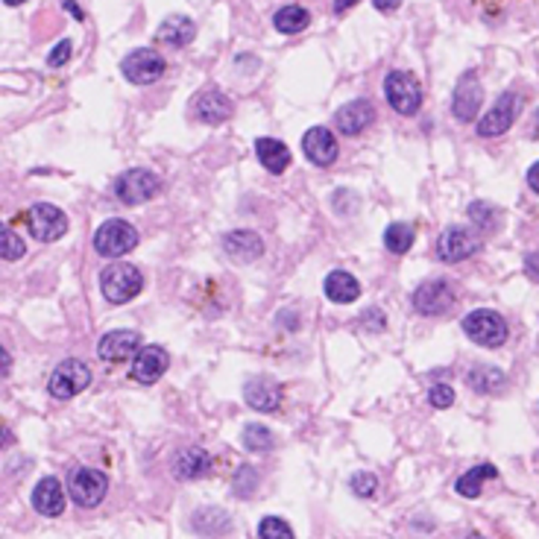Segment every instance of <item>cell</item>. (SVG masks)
Masks as SVG:
<instances>
[{
  "mask_svg": "<svg viewBox=\"0 0 539 539\" xmlns=\"http://www.w3.org/2000/svg\"><path fill=\"white\" fill-rule=\"evenodd\" d=\"M258 536L261 539H294V531H291V524H287L284 519L267 516V519H261V524H258Z\"/></svg>",
  "mask_w": 539,
  "mask_h": 539,
  "instance_id": "34",
  "label": "cell"
},
{
  "mask_svg": "<svg viewBox=\"0 0 539 539\" xmlns=\"http://www.w3.org/2000/svg\"><path fill=\"white\" fill-rule=\"evenodd\" d=\"M141 349V334L138 332H129V328H117V332H109L100 337L97 344V354L100 361L106 364H126L133 361Z\"/></svg>",
  "mask_w": 539,
  "mask_h": 539,
  "instance_id": "14",
  "label": "cell"
},
{
  "mask_svg": "<svg viewBox=\"0 0 539 539\" xmlns=\"http://www.w3.org/2000/svg\"><path fill=\"white\" fill-rule=\"evenodd\" d=\"M62 6H65V9H68V12H71V15L76 18V21H83V18H85V12H83L80 6H76V4H74V0H65V4H62Z\"/></svg>",
  "mask_w": 539,
  "mask_h": 539,
  "instance_id": "44",
  "label": "cell"
},
{
  "mask_svg": "<svg viewBox=\"0 0 539 539\" xmlns=\"http://www.w3.org/2000/svg\"><path fill=\"white\" fill-rule=\"evenodd\" d=\"M135 246H138V229L121 217L106 220L95 232V249L103 258H124L126 253H133Z\"/></svg>",
  "mask_w": 539,
  "mask_h": 539,
  "instance_id": "3",
  "label": "cell"
},
{
  "mask_svg": "<svg viewBox=\"0 0 539 539\" xmlns=\"http://www.w3.org/2000/svg\"><path fill=\"white\" fill-rule=\"evenodd\" d=\"M170 366V354L162 346H141L138 354L133 358V378L138 384H155Z\"/></svg>",
  "mask_w": 539,
  "mask_h": 539,
  "instance_id": "16",
  "label": "cell"
},
{
  "mask_svg": "<svg viewBox=\"0 0 539 539\" xmlns=\"http://www.w3.org/2000/svg\"><path fill=\"white\" fill-rule=\"evenodd\" d=\"M12 440H15V437H12V431H9L4 423H0V449H6V445H12Z\"/></svg>",
  "mask_w": 539,
  "mask_h": 539,
  "instance_id": "45",
  "label": "cell"
},
{
  "mask_svg": "<svg viewBox=\"0 0 539 539\" xmlns=\"http://www.w3.org/2000/svg\"><path fill=\"white\" fill-rule=\"evenodd\" d=\"M68 490H71V498L76 507H97L109 493V478H106V472L83 466L71 475Z\"/></svg>",
  "mask_w": 539,
  "mask_h": 539,
  "instance_id": "8",
  "label": "cell"
},
{
  "mask_svg": "<svg viewBox=\"0 0 539 539\" xmlns=\"http://www.w3.org/2000/svg\"><path fill=\"white\" fill-rule=\"evenodd\" d=\"M33 507L47 519H56L65 513V490L59 478H42L33 490Z\"/></svg>",
  "mask_w": 539,
  "mask_h": 539,
  "instance_id": "21",
  "label": "cell"
},
{
  "mask_svg": "<svg viewBox=\"0 0 539 539\" xmlns=\"http://www.w3.org/2000/svg\"><path fill=\"white\" fill-rule=\"evenodd\" d=\"M454 305V291L449 282L443 279H431L423 282L414 291V308L423 314V317H440Z\"/></svg>",
  "mask_w": 539,
  "mask_h": 539,
  "instance_id": "12",
  "label": "cell"
},
{
  "mask_svg": "<svg viewBox=\"0 0 539 539\" xmlns=\"http://www.w3.org/2000/svg\"><path fill=\"white\" fill-rule=\"evenodd\" d=\"M244 399H246L249 407H253V411L273 414V411H279V407H282V387L275 384L273 378H267V375H255V378L246 381Z\"/></svg>",
  "mask_w": 539,
  "mask_h": 539,
  "instance_id": "17",
  "label": "cell"
},
{
  "mask_svg": "<svg viewBox=\"0 0 539 539\" xmlns=\"http://www.w3.org/2000/svg\"><path fill=\"white\" fill-rule=\"evenodd\" d=\"M414 241H416V229L411 223H390L384 232V246L393 255H404L414 246Z\"/></svg>",
  "mask_w": 539,
  "mask_h": 539,
  "instance_id": "28",
  "label": "cell"
},
{
  "mask_svg": "<svg viewBox=\"0 0 539 539\" xmlns=\"http://www.w3.org/2000/svg\"><path fill=\"white\" fill-rule=\"evenodd\" d=\"M384 97L390 103L393 112H399L402 117H411L423 106V88L419 80L407 71H390L384 80Z\"/></svg>",
  "mask_w": 539,
  "mask_h": 539,
  "instance_id": "4",
  "label": "cell"
},
{
  "mask_svg": "<svg viewBox=\"0 0 539 539\" xmlns=\"http://www.w3.org/2000/svg\"><path fill=\"white\" fill-rule=\"evenodd\" d=\"M323 291H325L328 302H334V305H352V302L361 296V284H358V279H354L352 273L332 270L325 275Z\"/></svg>",
  "mask_w": 539,
  "mask_h": 539,
  "instance_id": "22",
  "label": "cell"
},
{
  "mask_svg": "<svg viewBox=\"0 0 539 539\" xmlns=\"http://www.w3.org/2000/svg\"><path fill=\"white\" fill-rule=\"evenodd\" d=\"M354 4H361V0H334V12H337V15H344V12L352 9Z\"/></svg>",
  "mask_w": 539,
  "mask_h": 539,
  "instance_id": "46",
  "label": "cell"
},
{
  "mask_svg": "<svg viewBox=\"0 0 539 539\" xmlns=\"http://www.w3.org/2000/svg\"><path fill=\"white\" fill-rule=\"evenodd\" d=\"M469 387L478 390V393H498L504 387V373L495 370V366H475V370L469 373Z\"/></svg>",
  "mask_w": 539,
  "mask_h": 539,
  "instance_id": "29",
  "label": "cell"
},
{
  "mask_svg": "<svg viewBox=\"0 0 539 539\" xmlns=\"http://www.w3.org/2000/svg\"><path fill=\"white\" fill-rule=\"evenodd\" d=\"M493 478H498V469L493 464H478V466H472L466 475L457 478L454 490L464 498H478L484 490V481H493Z\"/></svg>",
  "mask_w": 539,
  "mask_h": 539,
  "instance_id": "26",
  "label": "cell"
},
{
  "mask_svg": "<svg viewBox=\"0 0 539 539\" xmlns=\"http://www.w3.org/2000/svg\"><path fill=\"white\" fill-rule=\"evenodd\" d=\"M159 194V176L147 167H133L115 179V196L124 205H141Z\"/></svg>",
  "mask_w": 539,
  "mask_h": 539,
  "instance_id": "6",
  "label": "cell"
},
{
  "mask_svg": "<svg viewBox=\"0 0 539 539\" xmlns=\"http://www.w3.org/2000/svg\"><path fill=\"white\" fill-rule=\"evenodd\" d=\"M364 328H370V332H384V311L381 308H370V311H364Z\"/></svg>",
  "mask_w": 539,
  "mask_h": 539,
  "instance_id": "39",
  "label": "cell"
},
{
  "mask_svg": "<svg viewBox=\"0 0 539 539\" xmlns=\"http://www.w3.org/2000/svg\"><path fill=\"white\" fill-rule=\"evenodd\" d=\"M302 153L308 155L311 165L317 167H332L340 155V147H337V138L334 133H328L325 126H311L305 138H302Z\"/></svg>",
  "mask_w": 539,
  "mask_h": 539,
  "instance_id": "15",
  "label": "cell"
},
{
  "mask_svg": "<svg viewBox=\"0 0 539 539\" xmlns=\"http://www.w3.org/2000/svg\"><path fill=\"white\" fill-rule=\"evenodd\" d=\"M464 332L472 344L498 349L507 340V320L493 308H478L464 317Z\"/></svg>",
  "mask_w": 539,
  "mask_h": 539,
  "instance_id": "2",
  "label": "cell"
},
{
  "mask_svg": "<svg viewBox=\"0 0 539 539\" xmlns=\"http://www.w3.org/2000/svg\"><path fill=\"white\" fill-rule=\"evenodd\" d=\"M469 217L478 223V226H493V217H495V208L486 205V203H472L469 205Z\"/></svg>",
  "mask_w": 539,
  "mask_h": 539,
  "instance_id": "38",
  "label": "cell"
},
{
  "mask_svg": "<svg viewBox=\"0 0 539 539\" xmlns=\"http://www.w3.org/2000/svg\"><path fill=\"white\" fill-rule=\"evenodd\" d=\"M229 115H232V100L223 95V91L208 88V91H203V95H196V100H194L196 121H203L208 126H217V124L226 121Z\"/></svg>",
  "mask_w": 539,
  "mask_h": 539,
  "instance_id": "19",
  "label": "cell"
},
{
  "mask_svg": "<svg viewBox=\"0 0 539 539\" xmlns=\"http://www.w3.org/2000/svg\"><path fill=\"white\" fill-rule=\"evenodd\" d=\"M155 35H159V42L170 47H188L196 38V24L188 15H170L162 21V27Z\"/></svg>",
  "mask_w": 539,
  "mask_h": 539,
  "instance_id": "24",
  "label": "cell"
},
{
  "mask_svg": "<svg viewBox=\"0 0 539 539\" xmlns=\"http://www.w3.org/2000/svg\"><path fill=\"white\" fill-rule=\"evenodd\" d=\"M208 472H212V457H208V452L196 449V445L182 452L174 464V475L182 481H196V478L208 475Z\"/></svg>",
  "mask_w": 539,
  "mask_h": 539,
  "instance_id": "25",
  "label": "cell"
},
{
  "mask_svg": "<svg viewBox=\"0 0 539 539\" xmlns=\"http://www.w3.org/2000/svg\"><path fill=\"white\" fill-rule=\"evenodd\" d=\"M519 106H522L519 95H513V91L502 95V97L495 100V106L478 121V135L481 138H498V135H504L507 129L513 126V121H516Z\"/></svg>",
  "mask_w": 539,
  "mask_h": 539,
  "instance_id": "11",
  "label": "cell"
},
{
  "mask_svg": "<svg viewBox=\"0 0 539 539\" xmlns=\"http://www.w3.org/2000/svg\"><path fill=\"white\" fill-rule=\"evenodd\" d=\"M481 249V238L469 226H449L437 238V258L445 265H457V261L472 258Z\"/></svg>",
  "mask_w": 539,
  "mask_h": 539,
  "instance_id": "10",
  "label": "cell"
},
{
  "mask_svg": "<svg viewBox=\"0 0 539 539\" xmlns=\"http://www.w3.org/2000/svg\"><path fill=\"white\" fill-rule=\"evenodd\" d=\"M308 24H311V12L305 6H296V4L282 6L273 15V27L279 33H284V35H296L302 30H308Z\"/></svg>",
  "mask_w": 539,
  "mask_h": 539,
  "instance_id": "27",
  "label": "cell"
},
{
  "mask_svg": "<svg viewBox=\"0 0 539 539\" xmlns=\"http://www.w3.org/2000/svg\"><path fill=\"white\" fill-rule=\"evenodd\" d=\"M6 6H18V4H24V0H4Z\"/></svg>",
  "mask_w": 539,
  "mask_h": 539,
  "instance_id": "47",
  "label": "cell"
},
{
  "mask_svg": "<svg viewBox=\"0 0 539 539\" xmlns=\"http://www.w3.org/2000/svg\"><path fill=\"white\" fill-rule=\"evenodd\" d=\"M349 490L358 498H373L375 490H378V478L373 475V472H354V475L349 478Z\"/></svg>",
  "mask_w": 539,
  "mask_h": 539,
  "instance_id": "35",
  "label": "cell"
},
{
  "mask_svg": "<svg viewBox=\"0 0 539 539\" xmlns=\"http://www.w3.org/2000/svg\"><path fill=\"white\" fill-rule=\"evenodd\" d=\"M244 445L249 452H255V454H265L273 449V431L267 425H261V423H253V425H246L244 428Z\"/></svg>",
  "mask_w": 539,
  "mask_h": 539,
  "instance_id": "32",
  "label": "cell"
},
{
  "mask_svg": "<svg viewBox=\"0 0 539 539\" xmlns=\"http://www.w3.org/2000/svg\"><path fill=\"white\" fill-rule=\"evenodd\" d=\"M9 373H12V354L4 346H0V381H4Z\"/></svg>",
  "mask_w": 539,
  "mask_h": 539,
  "instance_id": "41",
  "label": "cell"
},
{
  "mask_svg": "<svg viewBox=\"0 0 539 539\" xmlns=\"http://www.w3.org/2000/svg\"><path fill=\"white\" fill-rule=\"evenodd\" d=\"M528 185H531L534 194H539V162L528 170Z\"/></svg>",
  "mask_w": 539,
  "mask_h": 539,
  "instance_id": "43",
  "label": "cell"
},
{
  "mask_svg": "<svg viewBox=\"0 0 539 539\" xmlns=\"http://www.w3.org/2000/svg\"><path fill=\"white\" fill-rule=\"evenodd\" d=\"M375 121V109L370 100H352L334 115V124L344 135H361Z\"/></svg>",
  "mask_w": 539,
  "mask_h": 539,
  "instance_id": "20",
  "label": "cell"
},
{
  "mask_svg": "<svg viewBox=\"0 0 539 539\" xmlns=\"http://www.w3.org/2000/svg\"><path fill=\"white\" fill-rule=\"evenodd\" d=\"M27 226L30 235L42 244H54L59 241L65 232H68V217H65L62 208L50 205V203H35L27 212Z\"/></svg>",
  "mask_w": 539,
  "mask_h": 539,
  "instance_id": "9",
  "label": "cell"
},
{
  "mask_svg": "<svg viewBox=\"0 0 539 539\" xmlns=\"http://www.w3.org/2000/svg\"><path fill=\"white\" fill-rule=\"evenodd\" d=\"M524 273H528L531 282H539V253H531L524 258Z\"/></svg>",
  "mask_w": 539,
  "mask_h": 539,
  "instance_id": "40",
  "label": "cell"
},
{
  "mask_svg": "<svg viewBox=\"0 0 539 539\" xmlns=\"http://www.w3.org/2000/svg\"><path fill=\"white\" fill-rule=\"evenodd\" d=\"M428 402L431 407H437V411H445V407L454 404V390L449 384H434L428 390Z\"/></svg>",
  "mask_w": 539,
  "mask_h": 539,
  "instance_id": "36",
  "label": "cell"
},
{
  "mask_svg": "<svg viewBox=\"0 0 539 539\" xmlns=\"http://www.w3.org/2000/svg\"><path fill=\"white\" fill-rule=\"evenodd\" d=\"M232 490L238 498H249V495H255L258 490V469L255 466H241L238 472H235V478H232Z\"/></svg>",
  "mask_w": 539,
  "mask_h": 539,
  "instance_id": "33",
  "label": "cell"
},
{
  "mask_svg": "<svg viewBox=\"0 0 539 539\" xmlns=\"http://www.w3.org/2000/svg\"><path fill=\"white\" fill-rule=\"evenodd\" d=\"M91 384V370H88V364L83 361H76V358H68V361H62L54 375H50L47 381V390H50V396L59 399V402H68L74 396H80V393Z\"/></svg>",
  "mask_w": 539,
  "mask_h": 539,
  "instance_id": "5",
  "label": "cell"
},
{
  "mask_svg": "<svg viewBox=\"0 0 539 539\" xmlns=\"http://www.w3.org/2000/svg\"><path fill=\"white\" fill-rule=\"evenodd\" d=\"M24 255H27V244H24V238L15 229H9L6 223H0V258L21 261Z\"/></svg>",
  "mask_w": 539,
  "mask_h": 539,
  "instance_id": "31",
  "label": "cell"
},
{
  "mask_svg": "<svg viewBox=\"0 0 539 539\" xmlns=\"http://www.w3.org/2000/svg\"><path fill=\"white\" fill-rule=\"evenodd\" d=\"M71 50H74L71 38H62V42L47 54V65L50 68H62L65 62H71Z\"/></svg>",
  "mask_w": 539,
  "mask_h": 539,
  "instance_id": "37",
  "label": "cell"
},
{
  "mask_svg": "<svg viewBox=\"0 0 539 539\" xmlns=\"http://www.w3.org/2000/svg\"><path fill=\"white\" fill-rule=\"evenodd\" d=\"M223 249H226V255L232 261H238V265H249V261H258L261 255H265V241L249 229H235L223 238Z\"/></svg>",
  "mask_w": 539,
  "mask_h": 539,
  "instance_id": "18",
  "label": "cell"
},
{
  "mask_svg": "<svg viewBox=\"0 0 539 539\" xmlns=\"http://www.w3.org/2000/svg\"><path fill=\"white\" fill-rule=\"evenodd\" d=\"M255 155L265 170L270 174H284L287 167H291V150H287V144L279 138H258L255 141Z\"/></svg>",
  "mask_w": 539,
  "mask_h": 539,
  "instance_id": "23",
  "label": "cell"
},
{
  "mask_svg": "<svg viewBox=\"0 0 539 539\" xmlns=\"http://www.w3.org/2000/svg\"><path fill=\"white\" fill-rule=\"evenodd\" d=\"M165 68L167 65H165L162 54H155L153 47H138L129 56H124V62H121V74L133 85H150L155 80H162Z\"/></svg>",
  "mask_w": 539,
  "mask_h": 539,
  "instance_id": "7",
  "label": "cell"
},
{
  "mask_svg": "<svg viewBox=\"0 0 539 539\" xmlns=\"http://www.w3.org/2000/svg\"><path fill=\"white\" fill-rule=\"evenodd\" d=\"M100 291L112 305H126L144 291V275L138 273V267L115 261L100 273Z\"/></svg>",
  "mask_w": 539,
  "mask_h": 539,
  "instance_id": "1",
  "label": "cell"
},
{
  "mask_svg": "<svg viewBox=\"0 0 539 539\" xmlns=\"http://www.w3.org/2000/svg\"><path fill=\"white\" fill-rule=\"evenodd\" d=\"M373 6L378 12H396L402 6V0H373Z\"/></svg>",
  "mask_w": 539,
  "mask_h": 539,
  "instance_id": "42",
  "label": "cell"
},
{
  "mask_svg": "<svg viewBox=\"0 0 539 539\" xmlns=\"http://www.w3.org/2000/svg\"><path fill=\"white\" fill-rule=\"evenodd\" d=\"M194 528L196 534H226L229 528V516L223 510H215V507H205L200 513H194Z\"/></svg>",
  "mask_w": 539,
  "mask_h": 539,
  "instance_id": "30",
  "label": "cell"
},
{
  "mask_svg": "<svg viewBox=\"0 0 539 539\" xmlns=\"http://www.w3.org/2000/svg\"><path fill=\"white\" fill-rule=\"evenodd\" d=\"M484 103V85L478 83V74L475 71H466L460 76V83L454 88V97H452V115L457 117L460 124H469L478 117V109Z\"/></svg>",
  "mask_w": 539,
  "mask_h": 539,
  "instance_id": "13",
  "label": "cell"
},
{
  "mask_svg": "<svg viewBox=\"0 0 539 539\" xmlns=\"http://www.w3.org/2000/svg\"><path fill=\"white\" fill-rule=\"evenodd\" d=\"M536 135H539V112H536Z\"/></svg>",
  "mask_w": 539,
  "mask_h": 539,
  "instance_id": "48",
  "label": "cell"
}]
</instances>
